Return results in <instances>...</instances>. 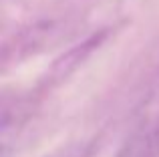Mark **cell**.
Here are the masks:
<instances>
[{"label":"cell","mask_w":159,"mask_h":157,"mask_svg":"<svg viewBox=\"0 0 159 157\" xmlns=\"http://www.w3.org/2000/svg\"><path fill=\"white\" fill-rule=\"evenodd\" d=\"M107 38H109V30L103 28V30H97L91 36H87V38L81 40L79 44L70 47L69 51L62 52V55L51 65V69H48V81L51 83H62L65 78H69L81 65H85L87 61L103 47V43H105Z\"/></svg>","instance_id":"cell-1"},{"label":"cell","mask_w":159,"mask_h":157,"mask_svg":"<svg viewBox=\"0 0 159 157\" xmlns=\"http://www.w3.org/2000/svg\"><path fill=\"white\" fill-rule=\"evenodd\" d=\"M20 123V111L12 103L0 101V157H4L10 149L14 135L18 131Z\"/></svg>","instance_id":"cell-2"},{"label":"cell","mask_w":159,"mask_h":157,"mask_svg":"<svg viewBox=\"0 0 159 157\" xmlns=\"http://www.w3.org/2000/svg\"><path fill=\"white\" fill-rule=\"evenodd\" d=\"M141 157H159V117L147 131L141 145Z\"/></svg>","instance_id":"cell-3"},{"label":"cell","mask_w":159,"mask_h":157,"mask_svg":"<svg viewBox=\"0 0 159 157\" xmlns=\"http://www.w3.org/2000/svg\"><path fill=\"white\" fill-rule=\"evenodd\" d=\"M47 157H85V145H81V143H75V145L62 147V149L54 151V153L47 155Z\"/></svg>","instance_id":"cell-4"}]
</instances>
